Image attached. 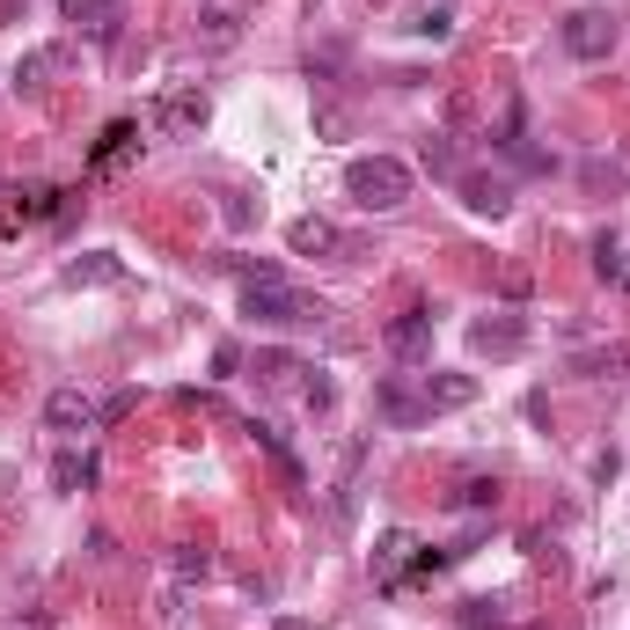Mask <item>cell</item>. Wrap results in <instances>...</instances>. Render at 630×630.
<instances>
[{
    "mask_svg": "<svg viewBox=\"0 0 630 630\" xmlns=\"http://www.w3.org/2000/svg\"><path fill=\"white\" fill-rule=\"evenodd\" d=\"M235 271H243V315H249V323H265V330L323 323V308H315V301H301V293L279 279V265H235Z\"/></svg>",
    "mask_w": 630,
    "mask_h": 630,
    "instance_id": "obj_1",
    "label": "cell"
},
{
    "mask_svg": "<svg viewBox=\"0 0 630 630\" xmlns=\"http://www.w3.org/2000/svg\"><path fill=\"white\" fill-rule=\"evenodd\" d=\"M345 191H352V206H366V213H396V206L411 198V170H404L396 154H360V162L345 170Z\"/></svg>",
    "mask_w": 630,
    "mask_h": 630,
    "instance_id": "obj_2",
    "label": "cell"
},
{
    "mask_svg": "<svg viewBox=\"0 0 630 630\" xmlns=\"http://www.w3.org/2000/svg\"><path fill=\"white\" fill-rule=\"evenodd\" d=\"M564 51H572V59H608V51H616V15H608V8L564 15Z\"/></svg>",
    "mask_w": 630,
    "mask_h": 630,
    "instance_id": "obj_3",
    "label": "cell"
},
{
    "mask_svg": "<svg viewBox=\"0 0 630 630\" xmlns=\"http://www.w3.org/2000/svg\"><path fill=\"white\" fill-rule=\"evenodd\" d=\"M411 558H418L411 528H388L382 542H374V580H382V594H404V586H411Z\"/></svg>",
    "mask_w": 630,
    "mask_h": 630,
    "instance_id": "obj_4",
    "label": "cell"
},
{
    "mask_svg": "<svg viewBox=\"0 0 630 630\" xmlns=\"http://www.w3.org/2000/svg\"><path fill=\"white\" fill-rule=\"evenodd\" d=\"M147 125H154V132H170V140H191L198 125H206V96H198V89H176V96H154V110H147Z\"/></svg>",
    "mask_w": 630,
    "mask_h": 630,
    "instance_id": "obj_5",
    "label": "cell"
},
{
    "mask_svg": "<svg viewBox=\"0 0 630 630\" xmlns=\"http://www.w3.org/2000/svg\"><path fill=\"white\" fill-rule=\"evenodd\" d=\"M528 345V323L521 315H477L469 323V352H485V360H513Z\"/></svg>",
    "mask_w": 630,
    "mask_h": 630,
    "instance_id": "obj_6",
    "label": "cell"
},
{
    "mask_svg": "<svg viewBox=\"0 0 630 630\" xmlns=\"http://www.w3.org/2000/svg\"><path fill=\"white\" fill-rule=\"evenodd\" d=\"M382 338H388V352H396V360H425V352H433V308H404Z\"/></svg>",
    "mask_w": 630,
    "mask_h": 630,
    "instance_id": "obj_7",
    "label": "cell"
},
{
    "mask_svg": "<svg viewBox=\"0 0 630 630\" xmlns=\"http://www.w3.org/2000/svg\"><path fill=\"white\" fill-rule=\"evenodd\" d=\"M45 425L51 433H89V425H96V404H89L81 388H51L45 396Z\"/></svg>",
    "mask_w": 630,
    "mask_h": 630,
    "instance_id": "obj_8",
    "label": "cell"
},
{
    "mask_svg": "<svg viewBox=\"0 0 630 630\" xmlns=\"http://www.w3.org/2000/svg\"><path fill=\"white\" fill-rule=\"evenodd\" d=\"M425 418L433 411H462V404H477V374H425Z\"/></svg>",
    "mask_w": 630,
    "mask_h": 630,
    "instance_id": "obj_9",
    "label": "cell"
},
{
    "mask_svg": "<svg viewBox=\"0 0 630 630\" xmlns=\"http://www.w3.org/2000/svg\"><path fill=\"white\" fill-rule=\"evenodd\" d=\"M338 243H345V235H338L323 213H301V220L287 228V249H293V257H330Z\"/></svg>",
    "mask_w": 630,
    "mask_h": 630,
    "instance_id": "obj_10",
    "label": "cell"
},
{
    "mask_svg": "<svg viewBox=\"0 0 630 630\" xmlns=\"http://www.w3.org/2000/svg\"><path fill=\"white\" fill-rule=\"evenodd\" d=\"M103 485V462L89 447H67V455L51 462V491H96Z\"/></svg>",
    "mask_w": 630,
    "mask_h": 630,
    "instance_id": "obj_11",
    "label": "cell"
},
{
    "mask_svg": "<svg viewBox=\"0 0 630 630\" xmlns=\"http://www.w3.org/2000/svg\"><path fill=\"white\" fill-rule=\"evenodd\" d=\"M243 15H249V0H198V30H206L213 45H235V37H243Z\"/></svg>",
    "mask_w": 630,
    "mask_h": 630,
    "instance_id": "obj_12",
    "label": "cell"
},
{
    "mask_svg": "<svg viewBox=\"0 0 630 630\" xmlns=\"http://www.w3.org/2000/svg\"><path fill=\"white\" fill-rule=\"evenodd\" d=\"M462 206L485 213V220H499L513 206V184H506V176H462Z\"/></svg>",
    "mask_w": 630,
    "mask_h": 630,
    "instance_id": "obj_13",
    "label": "cell"
},
{
    "mask_svg": "<svg viewBox=\"0 0 630 630\" xmlns=\"http://www.w3.org/2000/svg\"><path fill=\"white\" fill-rule=\"evenodd\" d=\"M59 279H67V287H118V279H125V257H110V249H89V257H73Z\"/></svg>",
    "mask_w": 630,
    "mask_h": 630,
    "instance_id": "obj_14",
    "label": "cell"
},
{
    "mask_svg": "<svg viewBox=\"0 0 630 630\" xmlns=\"http://www.w3.org/2000/svg\"><path fill=\"white\" fill-rule=\"evenodd\" d=\"M140 154V125L118 118V125H103V140H96V170H125Z\"/></svg>",
    "mask_w": 630,
    "mask_h": 630,
    "instance_id": "obj_15",
    "label": "cell"
},
{
    "mask_svg": "<svg viewBox=\"0 0 630 630\" xmlns=\"http://www.w3.org/2000/svg\"><path fill=\"white\" fill-rule=\"evenodd\" d=\"M59 15L73 30H89V37H110L118 30V0H59Z\"/></svg>",
    "mask_w": 630,
    "mask_h": 630,
    "instance_id": "obj_16",
    "label": "cell"
},
{
    "mask_svg": "<svg viewBox=\"0 0 630 630\" xmlns=\"http://www.w3.org/2000/svg\"><path fill=\"white\" fill-rule=\"evenodd\" d=\"M374 411H382L388 425H418V418H425V396H411L404 382H382L374 388Z\"/></svg>",
    "mask_w": 630,
    "mask_h": 630,
    "instance_id": "obj_17",
    "label": "cell"
},
{
    "mask_svg": "<svg viewBox=\"0 0 630 630\" xmlns=\"http://www.w3.org/2000/svg\"><path fill=\"white\" fill-rule=\"evenodd\" d=\"M572 374H586V382H616V374H630V345H602V352H580V360H572Z\"/></svg>",
    "mask_w": 630,
    "mask_h": 630,
    "instance_id": "obj_18",
    "label": "cell"
},
{
    "mask_svg": "<svg viewBox=\"0 0 630 630\" xmlns=\"http://www.w3.org/2000/svg\"><path fill=\"white\" fill-rule=\"evenodd\" d=\"M447 506H455V513H485V506H499V477H462V485L447 491Z\"/></svg>",
    "mask_w": 630,
    "mask_h": 630,
    "instance_id": "obj_19",
    "label": "cell"
},
{
    "mask_svg": "<svg viewBox=\"0 0 630 630\" xmlns=\"http://www.w3.org/2000/svg\"><path fill=\"white\" fill-rule=\"evenodd\" d=\"M67 198L73 191H59V184H30L23 191V220H67Z\"/></svg>",
    "mask_w": 630,
    "mask_h": 630,
    "instance_id": "obj_20",
    "label": "cell"
},
{
    "mask_svg": "<svg viewBox=\"0 0 630 630\" xmlns=\"http://www.w3.org/2000/svg\"><path fill=\"white\" fill-rule=\"evenodd\" d=\"M411 37H433V45H447V37H455V15H447V8H418V15H411Z\"/></svg>",
    "mask_w": 630,
    "mask_h": 630,
    "instance_id": "obj_21",
    "label": "cell"
},
{
    "mask_svg": "<svg viewBox=\"0 0 630 630\" xmlns=\"http://www.w3.org/2000/svg\"><path fill=\"white\" fill-rule=\"evenodd\" d=\"M293 374H308L301 360H287V352H257V382H271V388H287Z\"/></svg>",
    "mask_w": 630,
    "mask_h": 630,
    "instance_id": "obj_22",
    "label": "cell"
},
{
    "mask_svg": "<svg viewBox=\"0 0 630 630\" xmlns=\"http://www.w3.org/2000/svg\"><path fill=\"white\" fill-rule=\"evenodd\" d=\"M418 162H425L433 176H455V140H447V132H433V140L418 147Z\"/></svg>",
    "mask_w": 630,
    "mask_h": 630,
    "instance_id": "obj_23",
    "label": "cell"
},
{
    "mask_svg": "<svg viewBox=\"0 0 630 630\" xmlns=\"http://www.w3.org/2000/svg\"><path fill=\"white\" fill-rule=\"evenodd\" d=\"M59 67V51H30L23 67H15V89H45V73Z\"/></svg>",
    "mask_w": 630,
    "mask_h": 630,
    "instance_id": "obj_24",
    "label": "cell"
},
{
    "mask_svg": "<svg viewBox=\"0 0 630 630\" xmlns=\"http://www.w3.org/2000/svg\"><path fill=\"white\" fill-rule=\"evenodd\" d=\"M132 404H140L132 388H110V396L96 404V425H125V418H132Z\"/></svg>",
    "mask_w": 630,
    "mask_h": 630,
    "instance_id": "obj_25",
    "label": "cell"
},
{
    "mask_svg": "<svg viewBox=\"0 0 630 630\" xmlns=\"http://www.w3.org/2000/svg\"><path fill=\"white\" fill-rule=\"evenodd\" d=\"M462 630H506V616L491 602H462Z\"/></svg>",
    "mask_w": 630,
    "mask_h": 630,
    "instance_id": "obj_26",
    "label": "cell"
},
{
    "mask_svg": "<svg viewBox=\"0 0 630 630\" xmlns=\"http://www.w3.org/2000/svg\"><path fill=\"white\" fill-rule=\"evenodd\" d=\"M616 265H623V243H616V235H594V271L616 279Z\"/></svg>",
    "mask_w": 630,
    "mask_h": 630,
    "instance_id": "obj_27",
    "label": "cell"
},
{
    "mask_svg": "<svg viewBox=\"0 0 630 630\" xmlns=\"http://www.w3.org/2000/svg\"><path fill=\"white\" fill-rule=\"evenodd\" d=\"M301 396H308V411H330V396H338V388H330V382H323V374H315V382L301 388Z\"/></svg>",
    "mask_w": 630,
    "mask_h": 630,
    "instance_id": "obj_28",
    "label": "cell"
},
{
    "mask_svg": "<svg viewBox=\"0 0 630 630\" xmlns=\"http://www.w3.org/2000/svg\"><path fill=\"white\" fill-rule=\"evenodd\" d=\"M271 630H308V623H301V616H279V623H271Z\"/></svg>",
    "mask_w": 630,
    "mask_h": 630,
    "instance_id": "obj_29",
    "label": "cell"
},
{
    "mask_svg": "<svg viewBox=\"0 0 630 630\" xmlns=\"http://www.w3.org/2000/svg\"><path fill=\"white\" fill-rule=\"evenodd\" d=\"M616 287H630V257H623V265H616Z\"/></svg>",
    "mask_w": 630,
    "mask_h": 630,
    "instance_id": "obj_30",
    "label": "cell"
}]
</instances>
